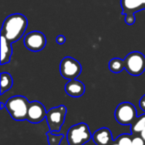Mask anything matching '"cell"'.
I'll list each match as a JSON object with an SVG mask.
<instances>
[{
    "label": "cell",
    "mask_w": 145,
    "mask_h": 145,
    "mask_svg": "<svg viewBox=\"0 0 145 145\" xmlns=\"http://www.w3.org/2000/svg\"><path fill=\"white\" fill-rule=\"evenodd\" d=\"M28 26L27 18L20 13L9 15L6 17L1 29V35L9 42L15 43L22 38Z\"/></svg>",
    "instance_id": "obj_1"
},
{
    "label": "cell",
    "mask_w": 145,
    "mask_h": 145,
    "mask_svg": "<svg viewBox=\"0 0 145 145\" xmlns=\"http://www.w3.org/2000/svg\"><path fill=\"white\" fill-rule=\"evenodd\" d=\"M30 102L23 96H14L8 98L5 103V109L11 118L16 121H24L27 119V112Z\"/></svg>",
    "instance_id": "obj_2"
},
{
    "label": "cell",
    "mask_w": 145,
    "mask_h": 145,
    "mask_svg": "<svg viewBox=\"0 0 145 145\" xmlns=\"http://www.w3.org/2000/svg\"><path fill=\"white\" fill-rule=\"evenodd\" d=\"M93 138L89 126L86 123L72 126L67 132L66 140L69 145H84Z\"/></svg>",
    "instance_id": "obj_3"
},
{
    "label": "cell",
    "mask_w": 145,
    "mask_h": 145,
    "mask_svg": "<svg viewBox=\"0 0 145 145\" xmlns=\"http://www.w3.org/2000/svg\"><path fill=\"white\" fill-rule=\"evenodd\" d=\"M137 117V109L135 106L129 102L120 103L115 110L116 121L123 126H131L135 121Z\"/></svg>",
    "instance_id": "obj_4"
},
{
    "label": "cell",
    "mask_w": 145,
    "mask_h": 145,
    "mask_svg": "<svg viewBox=\"0 0 145 145\" xmlns=\"http://www.w3.org/2000/svg\"><path fill=\"white\" fill-rule=\"evenodd\" d=\"M126 71L133 76H139L145 71V56L139 51L129 53L124 59Z\"/></svg>",
    "instance_id": "obj_5"
},
{
    "label": "cell",
    "mask_w": 145,
    "mask_h": 145,
    "mask_svg": "<svg viewBox=\"0 0 145 145\" xmlns=\"http://www.w3.org/2000/svg\"><path fill=\"white\" fill-rule=\"evenodd\" d=\"M67 109L65 105H59L47 111L46 121L52 132H59L65 123Z\"/></svg>",
    "instance_id": "obj_6"
},
{
    "label": "cell",
    "mask_w": 145,
    "mask_h": 145,
    "mask_svg": "<svg viewBox=\"0 0 145 145\" xmlns=\"http://www.w3.org/2000/svg\"><path fill=\"white\" fill-rule=\"evenodd\" d=\"M82 65L73 57L66 56L59 63V73L65 79H75L82 73Z\"/></svg>",
    "instance_id": "obj_7"
},
{
    "label": "cell",
    "mask_w": 145,
    "mask_h": 145,
    "mask_svg": "<svg viewBox=\"0 0 145 145\" xmlns=\"http://www.w3.org/2000/svg\"><path fill=\"white\" fill-rule=\"evenodd\" d=\"M47 44L45 35L39 31H32L28 32L24 38V44L25 48L32 52L42 50Z\"/></svg>",
    "instance_id": "obj_8"
},
{
    "label": "cell",
    "mask_w": 145,
    "mask_h": 145,
    "mask_svg": "<svg viewBox=\"0 0 145 145\" xmlns=\"http://www.w3.org/2000/svg\"><path fill=\"white\" fill-rule=\"evenodd\" d=\"M46 115L47 110L42 103L38 101H33L30 103L27 112V121L31 124H38L46 119Z\"/></svg>",
    "instance_id": "obj_9"
},
{
    "label": "cell",
    "mask_w": 145,
    "mask_h": 145,
    "mask_svg": "<svg viewBox=\"0 0 145 145\" xmlns=\"http://www.w3.org/2000/svg\"><path fill=\"white\" fill-rule=\"evenodd\" d=\"M92 139L96 145H111L115 141L111 131L106 127H102L93 133Z\"/></svg>",
    "instance_id": "obj_10"
},
{
    "label": "cell",
    "mask_w": 145,
    "mask_h": 145,
    "mask_svg": "<svg viewBox=\"0 0 145 145\" xmlns=\"http://www.w3.org/2000/svg\"><path fill=\"white\" fill-rule=\"evenodd\" d=\"M122 14H135L145 9V0H121Z\"/></svg>",
    "instance_id": "obj_11"
},
{
    "label": "cell",
    "mask_w": 145,
    "mask_h": 145,
    "mask_svg": "<svg viewBox=\"0 0 145 145\" xmlns=\"http://www.w3.org/2000/svg\"><path fill=\"white\" fill-rule=\"evenodd\" d=\"M65 93L71 97H80L85 93V85L82 81L75 79L69 80L65 86Z\"/></svg>",
    "instance_id": "obj_12"
},
{
    "label": "cell",
    "mask_w": 145,
    "mask_h": 145,
    "mask_svg": "<svg viewBox=\"0 0 145 145\" xmlns=\"http://www.w3.org/2000/svg\"><path fill=\"white\" fill-rule=\"evenodd\" d=\"M11 44V42H9L4 36L1 35V65L9 63L13 53Z\"/></svg>",
    "instance_id": "obj_13"
},
{
    "label": "cell",
    "mask_w": 145,
    "mask_h": 145,
    "mask_svg": "<svg viewBox=\"0 0 145 145\" xmlns=\"http://www.w3.org/2000/svg\"><path fill=\"white\" fill-rule=\"evenodd\" d=\"M13 85V78L12 76L7 73L3 72L1 73V91L0 94L3 95L6 91H9Z\"/></svg>",
    "instance_id": "obj_14"
},
{
    "label": "cell",
    "mask_w": 145,
    "mask_h": 145,
    "mask_svg": "<svg viewBox=\"0 0 145 145\" xmlns=\"http://www.w3.org/2000/svg\"><path fill=\"white\" fill-rule=\"evenodd\" d=\"M145 130V114L138 116L135 121L131 125V132L133 135L140 134Z\"/></svg>",
    "instance_id": "obj_15"
},
{
    "label": "cell",
    "mask_w": 145,
    "mask_h": 145,
    "mask_svg": "<svg viewBox=\"0 0 145 145\" xmlns=\"http://www.w3.org/2000/svg\"><path fill=\"white\" fill-rule=\"evenodd\" d=\"M109 69L110 72L114 73H119L122 72V70L125 69L124 60L118 58V57L112 58L109 62Z\"/></svg>",
    "instance_id": "obj_16"
},
{
    "label": "cell",
    "mask_w": 145,
    "mask_h": 145,
    "mask_svg": "<svg viewBox=\"0 0 145 145\" xmlns=\"http://www.w3.org/2000/svg\"><path fill=\"white\" fill-rule=\"evenodd\" d=\"M46 136L48 137V145H59L61 141L65 138L63 134H60L58 132H52L50 131L46 133Z\"/></svg>",
    "instance_id": "obj_17"
},
{
    "label": "cell",
    "mask_w": 145,
    "mask_h": 145,
    "mask_svg": "<svg viewBox=\"0 0 145 145\" xmlns=\"http://www.w3.org/2000/svg\"><path fill=\"white\" fill-rule=\"evenodd\" d=\"M115 141L120 145H133V134H121Z\"/></svg>",
    "instance_id": "obj_18"
},
{
    "label": "cell",
    "mask_w": 145,
    "mask_h": 145,
    "mask_svg": "<svg viewBox=\"0 0 145 145\" xmlns=\"http://www.w3.org/2000/svg\"><path fill=\"white\" fill-rule=\"evenodd\" d=\"M133 145H145V141L139 134L133 135Z\"/></svg>",
    "instance_id": "obj_19"
},
{
    "label": "cell",
    "mask_w": 145,
    "mask_h": 145,
    "mask_svg": "<svg viewBox=\"0 0 145 145\" xmlns=\"http://www.w3.org/2000/svg\"><path fill=\"white\" fill-rule=\"evenodd\" d=\"M136 21V17L134 15V14H127L125 15V22L131 26V25H133Z\"/></svg>",
    "instance_id": "obj_20"
},
{
    "label": "cell",
    "mask_w": 145,
    "mask_h": 145,
    "mask_svg": "<svg viewBox=\"0 0 145 145\" xmlns=\"http://www.w3.org/2000/svg\"><path fill=\"white\" fill-rule=\"evenodd\" d=\"M65 41H66V38H65V37L64 35H62V34L58 35V36L56 37V43H57L58 44H64L65 43Z\"/></svg>",
    "instance_id": "obj_21"
},
{
    "label": "cell",
    "mask_w": 145,
    "mask_h": 145,
    "mask_svg": "<svg viewBox=\"0 0 145 145\" xmlns=\"http://www.w3.org/2000/svg\"><path fill=\"white\" fill-rule=\"evenodd\" d=\"M139 107H140V109L145 113V94L140 98V100H139Z\"/></svg>",
    "instance_id": "obj_22"
},
{
    "label": "cell",
    "mask_w": 145,
    "mask_h": 145,
    "mask_svg": "<svg viewBox=\"0 0 145 145\" xmlns=\"http://www.w3.org/2000/svg\"><path fill=\"white\" fill-rule=\"evenodd\" d=\"M139 135H140V136H141V137L144 138V140L145 141V130H144V131H143V132H141Z\"/></svg>",
    "instance_id": "obj_23"
},
{
    "label": "cell",
    "mask_w": 145,
    "mask_h": 145,
    "mask_svg": "<svg viewBox=\"0 0 145 145\" xmlns=\"http://www.w3.org/2000/svg\"><path fill=\"white\" fill-rule=\"evenodd\" d=\"M0 106H1V107H0V109H4V108H5V104H4L3 103H0Z\"/></svg>",
    "instance_id": "obj_24"
},
{
    "label": "cell",
    "mask_w": 145,
    "mask_h": 145,
    "mask_svg": "<svg viewBox=\"0 0 145 145\" xmlns=\"http://www.w3.org/2000/svg\"><path fill=\"white\" fill-rule=\"evenodd\" d=\"M111 145H120V144H117V143H116V141H114V143H113V144H112Z\"/></svg>",
    "instance_id": "obj_25"
}]
</instances>
